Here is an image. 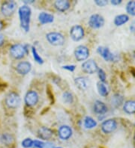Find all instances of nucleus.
<instances>
[{
  "label": "nucleus",
  "mask_w": 135,
  "mask_h": 148,
  "mask_svg": "<svg viewBox=\"0 0 135 148\" xmlns=\"http://www.w3.org/2000/svg\"><path fill=\"white\" fill-rule=\"evenodd\" d=\"M46 39L50 44L55 47L62 46L65 43V37L60 32H53L46 34Z\"/></svg>",
  "instance_id": "7ed1b4c3"
},
{
  "label": "nucleus",
  "mask_w": 135,
  "mask_h": 148,
  "mask_svg": "<svg viewBox=\"0 0 135 148\" xmlns=\"http://www.w3.org/2000/svg\"><path fill=\"white\" fill-rule=\"evenodd\" d=\"M2 27H3V24H2V21H1V20H0V31H1V30H2Z\"/></svg>",
  "instance_id": "58836bf2"
},
{
  "label": "nucleus",
  "mask_w": 135,
  "mask_h": 148,
  "mask_svg": "<svg viewBox=\"0 0 135 148\" xmlns=\"http://www.w3.org/2000/svg\"><path fill=\"white\" fill-rule=\"evenodd\" d=\"M117 128V122L114 119H107L101 123V130L105 134L114 132Z\"/></svg>",
  "instance_id": "9b49d317"
},
{
  "label": "nucleus",
  "mask_w": 135,
  "mask_h": 148,
  "mask_svg": "<svg viewBox=\"0 0 135 148\" xmlns=\"http://www.w3.org/2000/svg\"><path fill=\"white\" fill-rule=\"evenodd\" d=\"M97 89L98 91V94L101 97H107L109 94V89H108L107 86L104 82H98L97 83Z\"/></svg>",
  "instance_id": "b1692460"
},
{
  "label": "nucleus",
  "mask_w": 135,
  "mask_h": 148,
  "mask_svg": "<svg viewBox=\"0 0 135 148\" xmlns=\"http://www.w3.org/2000/svg\"><path fill=\"white\" fill-rule=\"evenodd\" d=\"M134 140H135V135H134Z\"/></svg>",
  "instance_id": "a19ab883"
},
{
  "label": "nucleus",
  "mask_w": 135,
  "mask_h": 148,
  "mask_svg": "<svg viewBox=\"0 0 135 148\" xmlns=\"http://www.w3.org/2000/svg\"><path fill=\"white\" fill-rule=\"evenodd\" d=\"M20 17V26L26 32H28L30 29V20L32 15V10L29 5H24L20 7L18 10Z\"/></svg>",
  "instance_id": "f257e3e1"
},
{
  "label": "nucleus",
  "mask_w": 135,
  "mask_h": 148,
  "mask_svg": "<svg viewBox=\"0 0 135 148\" xmlns=\"http://www.w3.org/2000/svg\"><path fill=\"white\" fill-rule=\"evenodd\" d=\"M93 111L96 114H99V115H103L107 112L108 108L105 103H103L101 100H96L94 103Z\"/></svg>",
  "instance_id": "2eb2a0df"
},
{
  "label": "nucleus",
  "mask_w": 135,
  "mask_h": 148,
  "mask_svg": "<svg viewBox=\"0 0 135 148\" xmlns=\"http://www.w3.org/2000/svg\"><path fill=\"white\" fill-rule=\"evenodd\" d=\"M95 3H96L98 6H99V7H104V6L107 5L108 2L107 0H96V1H95Z\"/></svg>",
  "instance_id": "2f4dec72"
},
{
  "label": "nucleus",
  "mask_w": 135,
  "mask_h": 148,
  "mask_svg": "<svg viewBox=\"0 0 135 148\" xmlns=\"http://www.w3.org/2000/svg\"><path fill=\"white\" fill-rule=\"evenodd\" d=\"M122 0H111L110 1V3L113 5H120L121 3H122Z\"/></svg>",
  "instance_id": "f704fd0d"
},
{
  "label": "nucleus",
  "mask_w": 135,
  "mask_h": 148,
  "mask_svg": "<svg viewBox=\"0 0 135 148\" xmlns=\"http://www.w3.org/2000/svg\"><path fill=\"white\" fill-rule=\"evenodd\" d=\"M97 121L96 120L92 118V117H89V116H87L85 117L84 121H83V126L86 129H93L95 127H97Z\"/></svg>",
  "instance_id": "4be33fe9"
},
{
  "label": "nucleus",
  "mask_w": 135,
  "mask_h": 148,
  "mask_svg": "<svg viewBox=\"0 0 135 148\" xmlns=\"http://www.w3.org/2000/svg\"><path fill=\"white\" fill-rule=\"evenodd\" d=\"M56 148H62V147H56Z\"/></svg>",
  "instance_id": "ea45409f"
},
{
  "label": "nucleus",
  "mask_w": 135,
  "mask_h": 148,
  "mask_svg": "<svg viewBox=\"0 0 135 148\" xmlns=\"http://www.w3.org/2000/svg\"><path fill=\"white\" fill-rule=\"evenodd\" d=\"M20 95L15 92H10L6 97V104L10 108H17L20 105Z\"/></svg>",
  "instance_id": "20e7f679"
},
{
  "label": "nucleus",
  "mask_w": 135,
  "mask_h": 148,
  "mask_svg": "<svg viewBox=\"0 0 135 148\" xmlns=\"http://www.w3.org/2000/svg\"><path fill=\"white\" fill-rule=\"evenodd\" d=\"M129 29H130V31L135 33V20L132 22V23L131 24V25H130Z\"/></svg>",
  "instance_id": "c9c22d12"
},
{
  "label": "nucleus",
  "mask_w": 135,
  "mask_h": 148,
  "mask_svg": "<svg viewBox=\"0 0 135 148\" xmlns=\"http://www.w3.org/2000/svg\"><path fill=\"white\" fill-rule=\"evenodd\" d=\"M62 100L64 103L67 104H71L74 102V97L73 94L69 91H65L62 94Z\"/></svg>",
  "instance_id": "a878e982"
},
{
  "label": "nucleus",
  "mask_w": 135,
  "mask_h": 148,
  "mask_svg": "<svg viewBox=\"0 0 135 148\" xmlns=\"http://www.w3.org/2000/svg\"><path fill=\"white\" fill-rule=\"evenodd\" d=\"M0 141L2 144L6 145H11V143L14 141V138H13V136L10 134L5 133L3 135H2V136L0 137Z\"/></svg>",
  "instance_id": "393cba45"
},
{
  "label": "nucleus",
  "mask_w": 135,
  "mask_h": 148,
  "mask_svg": "<svg viewBox=\"0 0 135 148\" xmlns=\"http://www.w3.org/2000/svg\"><path fill=\"white\" fill-rule=\"evenodd\" d=\"M74 83L78 88L81 90H87L89 86V80L87 77L79 76L74 79Z\"/></svg>",
  "instance_id": "dca6fc26"
},
{
  "label": "nucleus",
  "mask_w": 135,
  "mask_h": 148,
  "mask_svg": "<svg viewBox=\"0 0 135 148\" xmlns=\"http://www.w3.org/2000/svg\"><path fill=\"white\" fill-rule=\"evenodd\" d=\"M44 148H56L55 147V145L54 144L51 142H47L44 144Z\"/></svg>",
  "instance_id": "72a5a7b5"
},
{
  "label": "nucleus",
  "mask_w": 135,
  "mask_h": 148,
  "mask_svg": "<svg viewBox=\"0 0 135 148\" xmlns=\"http://www.w3.org/2000/svg\"><path fill=\"white\" fill-rule=\"evenodd\" d=\"M32 70V64L29 62H20L17 64L16 67V71L18 74L25 76L29 73Z\"/></svg>",
  "instance_id": "4468645a"
},
{
  "label": "nucleus",
  "mask_w": 135,
  "mask_h": 148,
  "mask_svg": "<svg viewBox=\"0 0 135 148\" xmlns=\"http://www.w3.org/2000/svg\"><path fill=\"white\" fill-rule=\"evenodd\" d=\"M72 133H73L72 129L68 125H62L58 130V136L63 141L69 140L71 137Z\"/></svg>",
  "instance_id": "ddd939ff"
},
{
  "label": "nucleus",
  "mask_w": 135,
  "mask_h": 148,
  "mask_svg": "<svg viewBox=\"0 0 135 148\" xmlns=\"http://www.w3.org/2000/svg\"><path fill=\"white\" fill-rule=\"evenodd\" d=\"M97 52L106 62H113V61H115V55L113 53H111L110 49H109V48H107V47H98L97 49Z\"/></svg>",
  "instance_id": "f8f14e48"
},
{
  "label": "nucleus",
  "mask_w": 135,
  "mask_h": 148,
  "mask_svg": "<svg viewBox=\"0 0 135 148\" xmlns=\"http://www.w3.org/2000/svg\"><path fill=\"white\" fill-rule=\"evenodd\" d=\"M44 142L40 141V140H35L33 141V146L35 148H44Z\"/></svg>",
  "instance_id": "7c9ffc66"
},
{
  "label": "nucleus",
  "mask_w": 135,
  "mask_h": 148,
  "mask_svg": "<svg viewBox=\"0 0 135 148\" xmlns=\"http://www.w3.org/2000/svg\"><path fill=\"white\" fill-rule=\"evenodd\" d=\"M123 111L126 114H132L135 113V100H128L123 105Z\"/></svg>",
  "instance_id": "aec40b11"
},
{
  "label": "nucleus",
  "mask_w": 135,
  "mask_h": 148,
  "mask_svg": "<svg viewBox=\"0 0 135 148\" xmlns=\"http://www.w3.org/2000/svg\"><path fill=\"white\" fill-rule=\"evenodd\" d=\"M39 100V95L35 90H29L24 97L26 105L32 107L35 106Z\"/></svg>",
  "instance_id": "9d476101"
},
{
  "label": "nucleus",
  "mask_w": 135,
  "mask_h": 148,
  "mask_svg": "<svg viewBox=\"0 0 135 148\" xmlns=\"http://www.w3.org/2000/svg\"><path fill=\"white\" fill-rule=\"evenodd\" d=\"M21 144L22 147H24V148H30L33 146V141L29 138H27L22 141Z\"/></svg>",
  "instance_id": "c756f323"
},
{
  "label": "nucleus",
  "mask_w": 135,
  "mask_h": 148,
  "mask_svg": "<svg viewBox=\"0 0 135 148\" xmlns=\"http://www.w3.org/2000/svg\"><path fill=\"white\" fill-rule=\"evenodd\" d=\"M126 11L128 14L135 16V1H129L126 5Z\"/></svg>",
  "instance_id": "bb28decb"
},
{
  "label": "nucleus",
  "mask_w": 135,
  "mask_h": 148,
  "mask_svg": "<svg viewBox=\"0 0 135 148\" xmlns=\"http://www.w3.org/2000/svg\"><path fill=\"white\" fill-rule=\"evenodd\" d=\"M129 20V16L127 14H119L117 15L114 18V24L116 26H121V25L125 24Z\"/></svg>",
  "instance_id": "412c9836"
},
{
  "label": "nucleus",
  "mask_w": 135,
  "mask_h": 148,
  "mask_svg": "<svg viewBox=\"0 0 135 148\" xmlns=\"http://www.w3.org/2000/svg\"><path fill=\"white\" fill-rule=\"evenodd\" d=\"M54 6L57 11L65 12L70 8L71 3L68 0H56L54 2Z\"/></svg>",
  "instance_id": "a211bd4d"
},
{
  "label": "nucleus",
  "mask_w": 135,
  "mask_h": 148,
  "mask_svg": "<svg viewBox=\"0 0 135 148\" xmlns=\"http://www.w3.org/2000/svg\"><path fill=\"white\" fill-rule=\"evenodd\" d=\"M89 56V50L88 47L83 45H80L76 47L74 50V57L78 62L86 61Z\"/></svg>",
  "instance_id": "423d86ee"
},
{
  "label": "nucleus",
  "mask_w": 135,
  "mask_h": 148,
  "mask_svg": "<svg viewBox=\"0 0 135 148\" xmlns=\"http://www.w3.org/2000/svg\"><path fill=\"white\" fill-rule=\"evenodd\" d=\"M35 1L34 0H29V1H27V0H25V1H24V3L26 5H29V4H32Z\"/></svg>",
  "instance_id": "4c0bfd02"
},
{
  "label": "nucleus",
  "mask_w": 135,
  "mask_h": 148,
  "mask_svg": "<svg viewBox=\"0 0 135 148\" xmlns=\"http://www.w3.org/2000/svg\"><path fill=\"white\" fill-rule=\"evenodd\" d=\"M38 137L42 139V140H49V139L52 138L53 132L48 127H42L38 130Z\"/></svg>",
  "instance_id": "f3484780"
},
{
  "label": "nucleus",
  "mask_w": 135,
  "mask_h": 148,
  "mask_svg": "<svg viewBox=\"0 0 135 148\" xmlns=\"http://www.w3.org/2000/svg\"><path fill=\"white\" fill-rule=\"evenodd\" d=\"M62 69H65L70 72H74L75 71L76 66L75 65H65V66H62Z\"/></svg>",
  "instance_id": "473e14b6"
},
{
  "label": "nucleus",
  "mask_w": 135,
  "mask_h": 148,
  "mask_svg": "<svg viewBox=\"0 0 135 148\" xmlns=\"http://www.w3.org/2000/svg\"><path fill=\"white\" fill-rule=\"evenodd\" d=\"M82 70L84 73L88 74H93L96 73L98 70V66L96 61L93 59H89L85 61L82 65Z\"/></svg>",
  "instance_id": "1a4fd4ad"
},
{
  "label": "nucleus",
  "mask_w": 135,
  "mask_h": 148,
  "mask_svg": "<svg viewBox=\"0 0 135 148\" xmlns=\"http://www.w3.org/2000/svg\"><path fill=\"white\" fill-rule=\"evenodd\" d=\"M124 103V97L119 94H115L111 98V103L114 107H119Z\"/></svg>",
  "instance_id": "5701e85b"
},
{
  "label": "nucleus",
  "mask_w": 135,
  "mask_h": 148,
  "mask_svg": "<svg viewBox=\"0 0 135 148\" xmlns=\"http://www.w3.org/2000/svg\"><path fill=\"white\" fill-rule=\"evenodd\" d=\"M17 9V2L15 1L5 2L1 6V12L5 16H10Z\"/></svg>",
  "instance_id": "0eeeda50"
},
{
  "label": "nucleus",
  "mask_w": 135,
  "mask_h": 148,
  "mask_svg": "<svg viewBox=\"0 0 135 148\" xmlns=\"http://www.w3.org/2000/svg\"><path fill=\"white\" fill-rule=\"evenodd\" d=\"M9 53L11 57L15 59H21L26 54L29 53V45H23L20 43L14 44L10 48Z\"/></svg>",
  "instance_id": "f03ea898"
},
{
  "label": "nucleus",
  "mask_w": 135,
  "mask_h": 148,
  "mask_svg": "<svg viewBox=\"0 0 135 148\" xmlns=\"http://www.w3.org/2000/svg\"><path fill=\"white\" fill-rule=\"evenodd\" d=\"M38 20H39L40 23L42 25L47 23H51L54 20L53 15L51 14H49L47 12H42L40 13L38 15Z\"/></svg>",
  "instance_id": "6ab92c4d"
},
{
  "label": "nucleus",
  "mask_w": 135,
  "mask_h": 148,
  "mask_svg": "<svg viewBox=\"0 0 135 148\" xmlns=\"http://www.w3.org/2000/svg\"><path fill=\"white\" fill-rule=\"evenodd\" d=\"M32 53H33V58H34L35 61L37 63L39 64H42L44 63L43 58L39 56L38 51H37V49H36V48L35 47H32Z\"/></svg>",
  "instance_id": "cd10ccee"
},
{
  "label": "nucleus",
  "mask_w": 135,
  "mask_h": 148,
  "mask_svg": "<svg viewBox=\"0 0 135 148\" xmlns=\"http://www.w3.org/2000/svg\"><path fill=\"white\" fill-rule=\"evenodd\" d=\"M4 40H5V37L2 34H0V47L3 44Z\"/></svg>",
  "instance_id": "e433bc0d"
},
{
  "label": "nucleus",
  "mask_w": 135,
  "mask_h": 148,
  "mask_svg": "<svg viewBox=\"0 0 135 148\" xmlns=\"http://www.w3.org/2000/svg\"><path fill=\"white\" fill-rule=\"evenodd\" d=\"M105 20L103 16H101V14H95L90 16L88 24L92 29H97L103 27L105 25Z\"/></svg>",
  "instance_id": "39448f33"
},
{
  "label": "nucleus",
  "mask_w": 135,
  "mask_h": 148,
  "mask_svg": "<svg viewBox=\"0 0 135 148\" xmlns=\"http://www.w3.org/2000/svg\"><path fill=\"white\" fill-rule=\"evenodd\" d=\"M97 72H98V75L99 79H100V82L105 83V82H106V78H107V75L105 71H104L103 69L98 68Z\"/></svg>",
  "instance_id": "c85d7f7f"
},
{
  "label": "nucleus",
  "mask_w": 135,
  "mask_h": 148,
  "mask_svg": "<svg viewBox=\"0 0 135 148\" xmlns=\"http://www.w3.org/2000/svg\"><path fill=\"white\" fill-rule=\"evenodd\" d=\"M84 29L80 25H73L70 29V36L74 41H80L84 37Z\"/></svg>",
  "instance_id": "6e6552de"
}]
</instances>
